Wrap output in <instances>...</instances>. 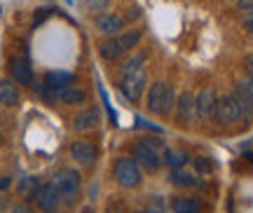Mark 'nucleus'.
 Listing matches in <instances>:
<instances>
[{
  "label": "nucleus",
  "instance_id": "17",
  "mask_svg": "<svg viewBox=\"0 0 253 213\" xmlns=\"http://www.w3.org/2000/svg\"><path fill=\"white\" fill-rule=\"evenodd\" d=\"M0 103H5V106H17L19 103V89L9 80H0Z\"/></svg>",
  "mask_w": 253,
  "mask_h": 213
},
{
  "label": "nucleus",
  "instance_id": "4",
  "mask_svg": "<svg viewBox=\"0 0 253 213\" xmlns=\"http://www.w3.org/2000/svg\"><path fill=\"white\" fill-rule=\"evenodd\" d=\"M213 117H216V122H220V125H232V122L244 117V110H242V106H239V101H237L235 94L218 98Z\"/></svg>",
  "mask_w": 253,
  "mask_h": 213
},
{
  "label": "nucleus",
  "instance_id": "14",
  "mask_svg": "<svg viewBox=\"0 0 253 213\" xmlns=\"http://www.w3.org/2000/svg\"><path fill=\"white\" fill-rule=\"evenodd\" d=\"M56 98L63 101V103H68V106H80V103L87 101V94H84V89L75 87V85H68V87L56 91Z\"/></svg>",
  "mask_w": 253,
  "mask_h": 213
},
{
  "label": "nucleus",
  "instance_id": "23",
  "mask_svg": "<svg viewBox=\"0 0 253 213\" xmlns=\"http://www.w3.org/2000/svg\"><path fill=\"white\" fill-rule=\"evenodd\" d=\"M171 180L176 183V185H183V187H192V185H197V180L190 176V173H181V171H173V176Z\"/></svg>",
  "mask_w": 253,
  "mask_h": 213
},
{
  "label": "nucleus",
  "instance_id": "16",
  "mask_svg": "<svg viewBox=\"0 0 253 213\" xmlns=\"http://www.w3.org/2000/svg\"><path fill=\"white\" fill-rule=\"evenodd\" d=\"M195 115H197V110H195V96L190 91H185L178 98V120L181 122H190Z\"/></svg>",
  "mask_w": 253,
  "mask_h": 213
},
{
  "label": "nucleus",
  "instance_id": "9",
  "mask_svg": "<svg viewBox=\"0 0 253 213\" xmlns=\"http://www.w3.org/2000/svg\"><path fill=\"white\" fill-rule=\"evenodd\" d=\"M9 73H12V78L19 82V85H28L31 87V82H33V71H31V66H28V59L26 56H12L9 59Z\"/></svg>",
  "mask_w": 253,
  "mask_h": 213
},
{
  "label": "nucleus",
  "instance_id": "2",
  "mask_svg": "<svg viewBox=\"0 0 253 213\" xmlns=\"http://www.w3.org/2000/svg\"><path fill=\"white\" fill-rule=\"evenodd\" d=\"M173 103H176V98H173L171 85H167V82L160 80L150 87V91H148V108H150V113H155V115H167L173 108Z\"/></svg>",
  "mask_w": 253,
  "mask_h": 213
},
{
  "label": "nucleus",
  "instance_id": "25",
  "mask_svg": "<svg viewBox=\"0 0 253 213\" xmlns=\"http://www.w3.org/2000/svg\"><path fill=\"white\" fill-rule=\"evenodd\" d=\"M242 24H244V31H246V33H253V9H251V12H244Z\"/></svg>",
  "mask_w": 253,
  "mask_h": 213
},
{
  "label": "nucleus",
  "instance_id": "26",
  "mask_svg": "<svg viewBox=\"0 0 253 213\" xmlns=\"http://www.w3.org/2000/svg\"><path fill=\"white\" fill-rule=\"evenodd\" d=\"M237 9H242V12H251L253 0H237Z\"/></svg>",
  "mask_w": 253,
  "mask_h": 213
},
{
  "label": "nucleus",
  "instance_id": "12",
  "mask_svg": "<svg viewBox=\"0 0 253 213\" xmlns=\"http://www.w3.org/2000/svg\"><path fill=\"white\" fill-rule=\"evenodd\" d=\"M96 28L106 36H118L125 31V19L118 17V14H110V12H103L96 17Z\"/></svg>",
  "mask_w": 253,
  "mask_h": 213
},
{
  "label": "nucleus",
  "instance_id": "35",
  "mask_svg": "<svg viewBox=\"0 0 253 213\" xmlns=\"http://www.w3.org/2000/svg\"><path fill=\"white\" fill-rule=\"evenodd\" d=\"M136 213H145V211H136Z\"/></svg>",
  "mask_w": 253,
  "mask_h": 213
},
{
  "label": "nucleus",
  "instance_id": "31",
  "mask_svg": "<svg viewBox=\"0 0 253 213\" xmlns=\"http://www.w3.org/2000/svg\"><path fill=\"white\" fill-rule=\"evenodd\" d=\"M138 17V7H131V12H129V19H136Z\"/></svg>",
  "mask_w": 253,
  "mask_h": 213
},
{
  "label": "nucleus",
  "instance_id": "20",
  "mask_svg": "<svg viewBox=\"0 0 253 213\" xmlns=\"http://www.w3.org/2000/svg\"><path fill=\"white\" fill-rule=\"evenodd\" d=\"M143 63H145V54H134V56L122 66V75H129V73H134V71H141V68H143Z\"/></svg>",
  "mask_w": 253,
  "mask_h": 213
},
{
  "label": "nucleus",
  "instance_id": "13",
  "mask_svg": "<svg viewBox=\"0 0 253 213\" xmlns=\"http://www.w3.org/2000/svg\"><path fill=\"white\" fill-rule=\"evenodd\" d=\"M75 82V75L73 73H66V71H52V73H47V78H45V89L47 91H52L56 96V91L63 87H68V85H73Z\"/></svg>",
  "mask_w": 253,
  "mask_h": 213
},
{
  "label": "nucleus",
  "instance_id": "28",
  "mask_svg": "<svg viewBox=\"0 0 253 213\" xmlns=\"http://www.w3.org/2000/svg\"><path fill=\"white\" fill-rule=\"evenodd\" d=\"M136 125H138V127H145V129H153V131H160V127H153L150 122H148V120H141V117L136 120Z\"/></svg>",
  "mask_w": 253,
  "mask_h": 213
},
{
  "label": "nucleus",
  "instance_id": "15",
  "mask_svg": "<svg viewBox=\"0 0 253 213\" xmlns=\"http://www.w3.org/2000/svg\"><path fill=\"white\" fill-rule=\"evenodd\" d=\"M96 125H99V110L96 108H87V110H82L80 115H75V120H73V127L78 131H89Z\"/></svg>",
  "mask_w": 253,
  "mask_h": 213
},
{
  "label": "nucleus",
  "instance_id": "34",
  "mask_svg": "<svg viewBox=\"0 0 253 213\" xmlns=\"http://www.w3.org/2000/svg\"><path fill=\"white\" fill-rule=\"evenodd\" d=\"M246 157H249V160H251V162H253V152H251V155H246Z\"/></svg>",
  "mask_w": 253,
  "mask_h": 213
},
{
  "label": "nucleus",
  "instance_id": "30",
  "mask_svg": "<svg viewBox=\"0 0 253 213\" xmlns=\"http://www.w3.org/2000/svg\"><path fill=\"white\" fill-rule=\"evenodd\" d=\"M12 213H33L31 209H26V206H14L12 209Z\"/></svg>",
  "mask_w": 253,
  "mask_h": 213
},
{
  "label": "nucleus",
  "instance_id": "10",
  "mask_svg": "<svg viewBox=\"0 0 253 213\" xmlns=\"http://www.w3.org/2000/svg\"><path fill=\"white\" fill-rule=\"evenodd\" d=\"M36 202H38V206H40L42 211L52 213L56 206H59V202H61V195L56 192L54 185H38V190H36Z\"/></svg>",
  "mask_w": 253,
  "mask_h": 213
},
{
  "label": "nucleus",
  "instance_id": "21",
  "mask_svg": "<svg viewBox=\"0 0 253 213\" xmlns=\"http://www.w3.org/2000/svg\"><path fill=\"white\" fill-rule=\"evenodd\" d=\"M36 190H38V180H36V178H24V180L19 183V192H21L24 197H28V199H31V197L36 199Z\"/></svg>",
  "mask_w": 253,
  "mask_h": 213
},
{
  "label": "nucleus",
  "instance_id": "32",
  "mask_svg": "<svg viewBox=\"0 0 253 213\" xmlns=\"http://www.w3.org/2000/svg\"><path fill=\"white\" fill-rule=\"evenodd\" d=\"M9 185V178H0V190H2V187H7Z\"/></svg>",
  "mask_w": 253,
  "mask_h": 213
},
{
  "label": "nucleus",
  "instance_id": "19",
  "mask_svg": "<svg viewBox=\"0 0 253 213\" xmlns=\"http://www.w3.org/2000/svg\"><path fill=\"white\" fill-rule=\"evenodd\" d=\"M164 160H167V164L169 167H173V169H181L183 164L188 162V155L183 150H167L164 152Z\"/></svg>",
  "mask_w": 253,
  "mask_h": 213
},
{
  "label": "nucleus",
  "instance_id": "11",
  "mask_svg": "<svg viewBox=\"0 0 253 213\" xmlns=\"http://www.w3.org/2000/svg\"><path fill=\"white\" fill-rule=\"evenodd\" d=\"M71 157L78 162V164L89 167V164H94V160H96V145L89 141H75L71 145Z\"/></svg>",
  "mask_w": 253,
  "mask_h": 213
},
{
  "label": "nucleus",
  "instance_id": "29",
  "mask_svg": "<svg viewBox=\"0 0 253 213\" xmlns=\"http://www.w3.org/2000/svg\"><path fill=\"white\" fill-rule=\"evenodd\" d=\"M246 71H249V75H253V54L246 56Z\"/></svg>",
  "mask_w": 253,
  "mask_h": 213
},
{
  "label": "nucleus",
  "instance_id": "1",
  "mask_svg": "<svg viewBox=\"0 0 253 213\" xmlns=\"http://www.w3.org/2000/svg\"><path fill=\"white\" fill-rule=\"evenodd\" d=\"M138 43H141V31H125V33H118V36L103 40L99 47V54L106 61H115Z\"/></svg>",
  "mask_w": 253,
  "mask_h": 213
},
{
  "label": "nucleus",
  "instance_id": "22",
  "mask_svg": "<svg viewBox=\"0 0 253 213\" xmlns=\"http://www.w3.org/2000/svg\"><path fill=\"white\" fill-rule=\"evenodd\" d=\"M195 169L202 176H209V173H213V162L209 157H195Z\"/></svg>",
  "mask_w": 253,
  "mask_h": 213
},
{
  "label": "nucleus",
  "instance_id": "7",
  "mask_svg": "<svg viewBox=\"0 0 253 213\" xmlns=\"http://www.w3.org/2000/svg\"><path fill=\"white\" fill-rule=\"evenodd\" d=\"M134 162L138 167H143L145 171H157L160 169V155L148 141H141L134 145Z\"/></svg>",
  "mask_w": 253,
  "mask_h": 213
},
{
  "label": "nucleus",
  "instance_id": "5",
  "mask_svg": "<svg viewBox=\"0 0 253 213\" xmlns=\"http://www.w3.org/2000/svg\"><path fill=\"white\" fill-rule=\"evenodd\" d=\"M80 185H82V178L78 171L73 169H61L59 173L54 176V187L56 192L66 199H73V197L80 192Z\"/></svg>",
  "mask_w": 253,
  "mask_h": 213
},
{
  "label": "nucleus",
  "instance_id": "3",
  "mask_svg": "<svg viewBox=\"0 0 253 213\" xmlns=\"http://www.w3.org/2000/svg\"><path fill=\"white\" fill-rule=\"evenodd\" d=\"M113 176L122 187H136L141 183V169L134 162V157H122V160L115 162V169H113Z\"/></svg>",
  "mask_w": 253,
  "mask_h": 213
},
{
  "label": "nucleus",
  "instance_id": "27",
  "mask_svg": "<svg viewBox=\"0 0 253 213\" xmlns=\"http://www.w3.org/2000/svg\"><path fill=\"white\" fill-rule=\"evenodd\" d=\"M106 213H125V204H122V202H113Z\"/></svg>",
  "mask_w": 253,
  "mask_h": 213
},
{
  "label": "nucleus",
  "instance_id": "18",
  "mask_svg": "<svg viewBox=\"0 0 253 213\" xmlns=\"http://www.w3.org/2000/svg\"><path fill=\"white\" fill-rule=\"evenodd\" d=\"M173 213H199V202L192 197H176L171 202Z\"/></svg>",
  "mask_w": 253,
  "mask_h": 213
},
{
  "label": "nucleus",
  "instance_id": "33",
  "mask_svg": "<svg viewBox=\"0 0 253 213\" xmlns=\"http://www.w3.org/2000/svg\"><path fill=\"white\" fill-rule=\"evenodd\" d=\"M145 213H164V211H162V209H148Z\"/></svg>",
  "mask_w": 253,
  "mask_h": 213
},
{
  "label": "nucleus",
  "instance_id": "8",
  "mask_svg": "<svg viewBox=\"0 0 253 213\" xmlns=\"http://www.w3.org/2000/svg\"><path fill=\"white\" fill-rule=\"evenodd\" d=\"M216 103H218V96L211 87L202 89L199 96H195V110H197L199 117H213V113H216Z\"/></svg>",
  "mask_w": 253,
  "mask_h": 213
},
{
  "label": "nucleus",
  "instance_id": "24",
  "mask_svg": "<svg viewBox=\"0 0 253 213\" xmlns=\"http://www.w3.org/2000/svg\"><path fill=\"white\" fill-rule=\"evenodd\" d=\"M237 89L246 91V94L253 98V75H249V78H242V80H239V85H237Z\"/></svg>",
  "mask_w": 253,
  "mask_h": 213
},
{
  "label": "nucleus",
  "instance_id": "6",
  "mask_svg": "<svg viewBox=\"0 0 253 213\" xmlns=\"http://www.w3.org/2000/svg\"><path fill=\"white\" fill-rule=\"evenodd\" d=\"M120 89H122V94H125L131 103H138L141 96H143V89H145V71L141 68V71H134V73H129V75H125Z\"/></svg>",
  "mask_w": 253,
  "mask_h": 213
}]
</instances>
